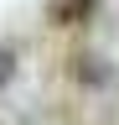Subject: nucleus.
Returning a JSON list of instances; mask_svg holds the SVG:
<instances>
[{"mask_svg": "<svg viewBox=\"0 0 119 125\" xmlns=\"http://www.w3.org/2000/svg\"><path fill=\"white\" fill-rule=\"evenodd\" d=\"M10 78H16V52H10V47H0V89H5Z\"/></svg>", "mask_w": 119, "mask_h": 125, "instance_id": "7ed1b4c3", "label": "nucleus"}, {"mask_svg": "<svg viewBox=\"0 0 119 125\" xmlns=\"http://www.w3.org/2000/svg\"><path fill=\"white\" fill-rule=\"evenodd\" d=\"M88 10H93V0H52L47 16H52V26H78Z\"/></svg>", "mask_w": 119, "mask_h": 125, "instance_id": "f257e3e1", "label": "nucleus"}, {"mask_svg": "<svg viewBox=\"0 0 119 125\" xmlns=\"http://www.w3.org/2000/svg\"><path fill=\"white\" fill-rule=\"evenodd\" d=\"M72 73H78L83 83H109V68H103V57H78V62H72Z\"/></svg>", "mask_w": 119, "mask_h": 125, "instance_id": "f03ea898", "label": "nucleus"}]
</instances>
